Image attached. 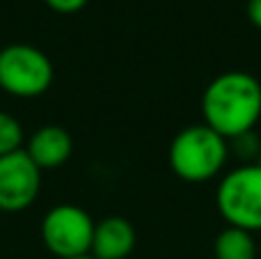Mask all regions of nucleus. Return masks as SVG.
<instances>
[{
	"mask_svg": "<svg viewBox=\"0 0 261 259\" xmlns=\"http://www.w3.org/2000/svg\"><path fill=\"white\" fill-rule=\"evenodd\" d=\"M204 124L225 140L254 131L261 117V83L248 71H225L202 94Z\"/></svg>",
	"mask_w": 261,
	"mask_h": 259,
	"instance_id": "nucleus-1",
	"label": "nucleus"
},
{
	"mask_svg": "<svg viewBox=\"0 0 261 259\" xmlns=\"http://www.w3.org/2000/svg\"><path fill=\"white\" fill-rule=\"evenodd\" d=\"M229 159V142L206 124L181 128L170 145V165L184 182L202 184L220 174Z\"/></svg>",
	"mask_w": 261,
	"mask_h": 259,
	"instance_id": "nucleus-2",
	"label": "nucleus"
},
{
	"mask_svg": "<svg viewBox=\"0 0 261 259\" xmlns=\"http://www.w3.org/2000/svg\"><path fill=\"white\" fill-rule=\"evenodd\" d=\"M216 204L227 225L261 232V165L243 163L227 172L216 191Z\"/></svg>",
	"mask_w": 261,
	"mask_h": 259,
	"instance_id": "nucleus-3",
	"label": "nucleus"
},
{
	"mask_svg": "<svg viewBox=\"0 0 261 259\" xmlns=\"http://www.w3.org/2000/svg\"><path fill=\"white\" fill-rule=\"evenodd\" d=\"M53 62L30 44H9L0 50V90L16 99H35L53 85Z\"/></svg>",
	"mask_w": 261,
	"mask_h": 259,
	"instance_id": "nucleus-4",
	"label": "nucleus"
},
{
	"mask_svg": "<svg viewBox=\"0 0 261 259\" xmlns=\"http://www.w3.org/2000/svg\"><path fill=\"white\" fill-rule=\"evenodd\" d=\"M41 239L58 259L85 257L92 250L94 220L76 204H58L41 220Z\"/></svg>",
	"mask_w": 261,
	"mask_h": 259,
	"instance_id": "nucleus-5",
	"label": "nucleus"
},
{
	"mask_svg": "<svg viewBox=\"0 0 261 259\" xmlns=\"http://www.w3.org/2000/svg\"><path fill=\"white\" fill-rule=\"evenodd\" d=\"M41 191V170L25 149L0 156V211L16 214L35 204Z\"/></svg>",
	"mask_w": 261,
	"mask_h": 259,
	"instance_id": "nucleus-6",
	"label": "nucleus"
},
{
	"mask_svg": "<svg viewBox=\"0 0 261 259\" xmlns=\"http://www.w3.org/2000/svg\"><path fill=\"white\" fill-rule=\"evenodd\" d=\"M71 151H73L71 136H69L67 128L58 126V124H46V126L37 128L25 147V154L30 156V161L41 172L62 168L71 159Z\"/></svg>",
	"mask_w": 261,
	"mask_h": 259,
	"instance_id": "nucleus-7",
	"label": "nucleus"
},
{
	"mask_svg": "<svg viewBox=\"0 0 261 259\" xmlns=\"http://www.w3.org/2000/svg\"><path fill=\"white\" fill-rule=\"evenodd\" d=\"M135 248V229L122 216H108L94 225L90 255L94 259H126Z\"/></svg>",
	"mask_w": 261,
	"mask_h": 259,
	"instance_id": "nucleus-8",
	"label": "nucleus"
},
{
	"mask_svg": "<svg viewBox=\"0 0 261 259\" xmlns=\"http://www.w3.org/2000/svg\"><path fill=\"white\" fill-rule=\"evenodd\" d=\"M216 259H257V243L252 232L227 225L213 243Z\"/></svg>",
	"mask_w": 261,
	"mask_h": 259,
	"instance_id": "nucleus-9",
	"label": "nucleus"
},
{
	"mask_svg": "<svg viewBox=\"0 0 261 259\" xmlns=\"http://www.w3.org/2000/svg\"><path fill=\"white\" fill-rule=\"evenodd\" d=\"M23 145V126L14 115L0 110V156L18 151Z\"/></svg>",
	"mask_w": 261,
	"mask_h": 259,
	"instance_id": "nucleus-10",
	"label": "nucleus"
},
{
	"mask_svg": "<svg viewBox=\"0 0 261 259\" xmlns=\"http://www.w3.org/2000/svg\"><path fill=\"white\" fill-rule=\"evenodd\" d=\"M227 142H229V151H234L236 156H241V159L248 161V163H254L261 151V142L257 140L254 131L243 133V136L234 138V140H227Z\"/></svg>",
	"mask_w": 261,
	"mask_h": 259,
	"instance_id": "nucleus-11",
	"label": "nucleus"
},
{
	"mask_svg": "<svg viewBox=\"0 0 261 259\" xmlns=\"http://www.w3.org/2000/svg\"><path fill=\"white\" fill-rule=\"evenodd\" d=\"M44 3L58 14H73V12H81L90 0H44Z\"/></svg>",
	"mask_w": 261,
	"mask_h": 259,
	"instance_id": "nucleus-12",
	"label": "nucleus"
},
{
	"mask_svg": "<svg viewBox=\"0 0 261 259\" xmlns=\"http://www.w3.org/2000/svg\"><path fill=\"white\" fill-rule=\"evenodd\" d=\"M248 18L254 28L261 30V0H248Z\"/></svg>",
	"mask_w": 261,
	"mask_h": 259,
	"instance_id": "nucleus-13",
	"label": "nucleus"
},
{
	"mask_svg": "<svg viewBox=\"0 0 261 259\" xmlns=\"http://www.w3.org/2000/svg\"><path fill=\"white\" fill-rule=\"evenodd\" d=\"M73 259H94L92 255H85V257H73Z\"/></svg>",
	"mask_w": 261,
	"mask_h": 259,
	"instance_id": "nucleus-14",
	"label": "nucleus"
},
{
	"mask_svg": "<svg viewBox=\"0 0 261 259\" xmlns=\"http://www.w3.org/2000/svg\"><path fill=\"white\" fill-rule=\"evenodd\" d=\"M257 165H261V151H259V156H257V161H254Z\"/></svg>",
	"mask_w": 261,
	"mask_h": 259,
	"instance_id": "nucleus-15",
	"label": "nucleus"
}]
</instances>
